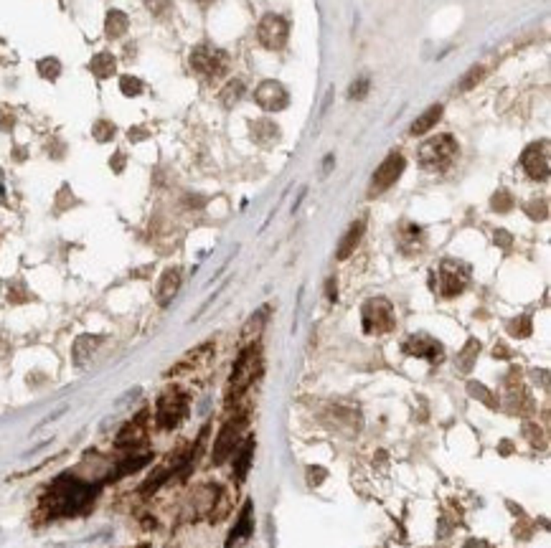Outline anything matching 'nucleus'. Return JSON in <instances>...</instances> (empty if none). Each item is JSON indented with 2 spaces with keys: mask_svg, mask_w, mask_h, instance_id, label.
<instances>
[{
  "mask_svg": "<svg viewBox=\"0 0 551 548\" xmlns=\"http://www.w3.org/2000/svg\"><path fill=\"white\" fill-rule=\"evenodd\" d=\"M94 493H97V487L94 485L66 475V477H59L54 485L48 487L44 508H46L51 515H71V513L84 510L87 505L92 502Z\"/></svg>",
  "mask_w": 551,
  "mask_h": 548,
  "instance_id": "f257e3e1",
  "label": "nucleus"
},
{
  "mask_svg": "<svg viewBox=\"0 0 551 548\" xmlns=\"http://www.w3.org/2000/svg\"><path fill=\"white\" fill-rule=\"evenodd\" d=\"M458 143L452 135H437L429 137L427 143L419 147V165L427 170H444L452 160L458 158Z\"/></svg>",
  "mask_w": 551,
  "mask_h": 548,
  "instance_id": "f03ea898",
  "label": "nucleus"
},
{
  "mask_svg": "<svg viewBox=\"0 0 551 548\" xmlns=\"http://www.w3.org/2000/svg\"><path fill=\"white\" fill-rule=\"evenodd\" d=\"M260 365H262V358H260V348H257V345H249V348L242 350L237 358V363H234V371H231L229 396L244 394L246 388H249V383L257 378Z\"/></svg>",
  "mask_w": 551,
  "mask_h": 548,
  "instance_id": "7ed1b4c3",
  "label": "nucleus"
},
{
  "mask_svg": "<svg viewBox=\"0 0 551 548\" xmlns=\"http://www.w3.org/2000/svg\"><path fill=\"white\" fill-rule=\"evenodd\" d=\"M361 320H363V330L368 335H381L389 333L391 327L397 325V315H394V307H391L389 300L383 297H376V300H368L361 310Z\"/></svg>",
  "mask_w": 551,
  "mask_h": 548,
  "instance_id": "20e7f679",
  "label": "nucleus"
},
{
  "mask_svg": "<svg viewBox=\"0 0 551 548\" xmlns=\"http://www.w3.org/2000/svg\"><path fill=\"white\" fill-rule=\"evenodd\" d=\"M191 68L196 74L206 76V79H216V76L226 74L229 56L222 48H216V46L201 44L191 51Z\"/></svg>",
  "mask_w": 551,
  "mask_h": 548,
  "instance_id": "39448f33",
  "label": "nucleus"
},
{
  "mask_svg": "<svg viewBox=\"0 0 551 548\" xmlns=\"http://www.w3.org/2000/svg\"><path fill=\"white\" fill-rule=\"evenodd\" d=\"M188 414V396L178 388H170L158 399V411H155V421L161 429H176L183 417Z\"/></svg>",
  "mask_w": 551,
  "mask_h": 548,
  "instance_id": "423d86ee",
  "label": "nucleus"
},
{
  "mask_svg": "<svg viewBox=\"0 0 551 548\" xmlns=\"http://www.w3.org/2000/svg\"><path fill=\"white\" fill-rule=\"evenodd\" d=\"M287 21H284L282 15H275V13H267L264 18L260 21V28H257V36H260V44L269 51H277V48H282L287 44Z\"/></svg>",
  "mask_w": 551,
  "mask_h": 548,
  "instance_id": "0eeeda50",
  "label": "nucleus"
},
{
  "mask_svg": "<svg viewBox=\"0 0 551 548\" xmlns=\"http://www.w3.org/2000/svg\"><path fill=\"white\" fill-rule=\"evenodd\" d=\"M406 167V160L404 155H399V152H391L389 158L383 160L381 165L376 167L374 178H371V196L374 193H383V190H389L394 183L401 178V173H404Z\"/></svg>",
  "mask_w": 551,
  "mask_h": 548,
  "instance_id": "6e6552de",
  "label": "nucleus"
},
{
  "mask_svg": "<svg viewBox=\"0 0 551 548\" xmlns=\"http://www.w3.org/2000/svg\"><path fill=\"white\" fill-rule=\"evenodd\" d=\"M521 165H523L528 178H534V181H546V178H549V145L536 143V145H531V147H526V150H523V158H521Z\"/></svg>",
  "mask_w": 551,
  "mask_h": 548,
  "instance_id": "1a4fd4ad",
  "label": "nucleus"
},
{
  "mask_svg": "<svg viewBox=\"0 0 551 548\" xmlns=\"http://www.w3.org/2000/svg\"><path fill=\"white\" fill-rule=\"evenodd\" d=\"M467 282V266L460 264V262H442L440 266V295L442 297H455L465 289Z\"/></svg>",
  "mask_w": 551,
  "mask_h": 548,
  "instance_id": "9d476101",
  "label": "nucleus"
},
{
  "mask_svg": "<svg viewBox=\"0 0 551 548\" xmlns=\"http://www.w3.org/2000/svg\"><path fill=\"white\" fill-rule=\"evenodd\" d=\"M254 102L262 107V109H267V112H280L284 107L290 104V94L284 89L280 82H262L254 91Z\"/></svg>",
  "mask_w": 551,
  "mask_h": 548,
  "instance_id": "9b49d317",
  "label": "nucleus"
},
{
  "mask_svg": "<svg viewBox=\"0 0 551 548\" xmlns=\"http://www.w3.org/2000/svg\"><path fill=\"white\" fill-rule=\"evenodd\" d=\"M404 353L406 356L427 358L429 363H442L444 360L442 342H437L435 338H429V335H412V338L404 342Z\"/></svg>",
  "mask_w": 551,
  "mask_h": 548,
  "instance_id": "f8f14e48",
  "label": "nucleus"
},
{
  "mask_svg": "<svg viewBox=\"0 0 551 548\" xmlns=\"http://www.w3.org/2000/svg\"><path fill=\"white\" fill-rule=\"evenodd\" d=\"M242 426H244V417L234 419V421H229V424L222 429V434H219V439H216V444H214V464L226 462V457H231L237 452L234 447L239 444Z\"/></svg>",
  "mask_w": 551,
  "mask_h": 548,
  "instance_id": "ddd939ff",
  "label": "nucleus"
},
{
  "mask_svg": "<svg viewBox=\"0 0 551 548\" xmlns=\"http://www.w3.org/2000/svg\"><path fill=\"white\" fill-rule=\"evenodd\" d=\"M178 287H181V269L178 266H170V269H165L161 277V282H158V302L165 307V304H170V300L178 295Z\"/></svg>",
  "mask_w": 551,
  "mask_h": 548,
  "instance_id": "4468645a",
  "label": "nucleus"
},
{
  "mask_svg": "<svg viewBox=\"0 0 551 548\" xmlns=\"http://www.w3.org/2000/svg\"><path fill=\"white\" fill-rule=\"evenodd\" d=\"M363 228H366V223L363 221H356V223H351L348 226V231L343 234V239H341V244H338V251L336 257L338 259H348L356 251V246H359L361 236H363Z\"/></svg>",
  "mask_w": 551,
  "mask_h": 548,
  "instance_id": "2eb2a0df",
  "label": "nucleus"
},
{
  "mask_svg": "<svg viewBox=\"0 0 551 548\" xmlns=\"http://www.w3.org/2000/svg\"><path fill=\"white\" fill-rule=\"evenodd\" d=\"M442 104H435V107H429L427 112L422 114V117H417V122H414L412 127H409V132H412L414 137H422V135H427L429 129L435 127L437 122L442 120Z\"/></svg>",
  "mask_w": 551,
  "mask_h": 548,
  "instance_id": "dca6fc26",
  "label": "nucleus"
},
{
  "mask_svg": "<svg viewBox=\"0 0 551 548\" xmlns=\"http://www.w3.org/2000/svg\"><path fill=\"white\" fill-rule=\"evenodd\" d=\"M115 68H117V61L109 51L97 53V56L89 61V71H92L97 79H109V76L115 74Z\"/></svg>",
  "mask_w": 551,
  "mask_h": 548,
  "instance_id": "f3484780",
  "label": "nucleus"
},
{
  "mask_svg": "<svg viewBox=\"0 0 551 548\" xmlns=\"http://www.w3.org/2000/svg\"><path fill=\"white\" fill-rule=\"evenodd\" d=\"M100 342L102 338H97V335H82V338H77V342H74V363L84 365L92 358V353L97 350Z\"/></svg>",
  "mask_w": 551,
  "mask_h": 548,
  "instance_id": "a211bd4d",
  "label": "nucleus"
},
{
  "mask_svg": "<svg viewBox=\"0 0 551 548\" xmlns=\"http://www.w3.org/2000/svg\"><path fill=\"white\" fill-rule=\"evenodd\" d=\"M127 26H130V21H127V15L123 10H109L107 18H105V33H107V38L125 36Z\"/></svg>",
  "mask_w": 551,
  "mask_h": 548,
  "instance_id": "6ab92c4d",
  "label": "nucleus"
},
{
  "mask_svg": "<svg viewBox=\"0 0 551 548\" xmlns=\"http://www.w3.org/2000/svg\"><path fill=\"white\" fill-rule=\"evenodd\" d=\"M252 533V502H246L244 510H242V515H239V523L234 525V531L229 536V546L231 543H237V540L246 538Z\"/></svg>",
  "mask_w": 551,
  "mask_h": 548,
  "instance_id": "aec40b11",
  "label": "nucleus"
},
{
  "mask_svg": "<svg viewBox=\"0 0 551 548\" xmlns=\"http://www.w3.org/2000/svg\"><path fill=\"white\" fill-rule=\"evenodd\" d=\"M138 419H135L132 424L125 426L123 434L117 437V444H120V447H135V444H140V441L145 439V429H143V426L138 424Z\"/></svg>",
  "mask_w": 551,
  "mask_h": 548,
  "instance_id": "412c9836",
  "label": "nucleus"
},
{
  "mask_svg": "<svg viewBox=\"0 0 551 548\" xmlns=\"http://www.w3.org/2000/svg\"><path fill=\"white\" fill-rule=\"evenodd\" d=\"M252 452H254V441L246 439L244 447L239 449V452H234V470H237V477L242 480L246 475V470H249V462H252Z\"/></svg>",
  "mask_w": 551,
  "mask_h": 548,
  "instance_id": "4be33fe9",
  "label": "nucleus"
},
{
  "mask_svg": "<svg viewBox=\"0 0 551 548\" xmlns=\"http://www.w3.org/2000/svg\"><path fill=\"white\" fill-rule=\"evenodd\" d=\"M242 94H244V82H242V79H231V82L226 84V86H224V91H222L224 104H226V107L237 104L239 99H242Z\"/></svg>",
  "mask_w": 551,
  "mask_h": 548,
  "instance_id": "5701e85b",
  "label": "nucleus"
},
{
  "mask_svg": "<svg viewBox=\"0 0 551 548\" xmlns=\"http://www.w3.org/2000/svg\"><path fill=\"white\" fill-rule=\"evenodd\" d=\"M39 74L48 82H56L59 74H62V61L54 59V56H48V59H41L39 61Z\"/></svg>",
  "mask_w": 551,
  "mask_h": 548,
  "instance_id": "b1692460",
  "label": "nucleus"
},
{
  "mask_svg": "<svg viewBox=\"0 0 551 548\" xmlns=\"http://www.w3.org/2000/svg\"><path fill=\"white\" fill-rule=\"evenodd\" d=\"M478 353H480V342H478V340H467L465 350H462V353L458 356L460 368H462V371H470V368H473V360H475V356H478Z\"/></svg>",
  "mask_w": 551,
  "mask_h": 548,
  "instance_id": "393cba45",
  "label": "nucleus"
},
{
  "mask_svg": "<svg viewBox=\"0 0 551 548\" xmlns=\"http://www.w3.org/2000/svg\"><path fill=\"white\" fill-rule=\"evenodd\" d=\"M252 135L257 137V140H262V137H269V143H277V137H280V129L275 127V122L262 120V122H257V125L252 127Z\"/></svg>",
  "mask_w": 551,
  "mask_h": 548,
  "instance_id": "a878e982",
  "label": "nucleus"
},
{
  "mask_svg": "<svg viewBox=\"0 0 551 548\" xmlns=\"http://www.w3.org/2000/svg\"><path fill=\"white\" fill-rule=\"evenodd\" d=\"M264 318H267V307H262V310L257 312V315H254V318L244 325V333H242V338H244L246 342L252 340V335L257 338V333H260L262 325H264Z\"/></svg>",
  "mask_w": 551,
  "mask_h": 548,
  "instance_id": "bb28decb",
  "label": "nucleus"
},
{
  "mask_svg": "<svg viewBox=\"0 0 551 548\" xmlns=\"http://www.w3.org/2000/svg\"><path fill=\"white\" fill-rule=\"evenodd\" d=\"M120 89H123L125 97H138L140 91H143V82H140L138 76L125 74V76H120Z\"/></svg>",
  "mask_w": 551,
  "mask_h": 548,
  "instance_id": "cd10ccee",
  "label": "nucleus"
},
{
  "mask_svg": "<svg viewBox=\"0 0 551 548\" xmlns=\"http://www.w3.org/2000/svg\"><path fill=\"white\" fill-rule=\"evenodd\" d=\"M92 135L97 137V143H107V140L115 137V125L109 120H97L92 127Z\"/></svg>",
  "mask_w": 551,
  "mask_h": 548,
  "instance_id": "c85d7f7f",
  "label": "nucleus"
},
{
  "mask_svg": "<svg viewBox=\"0 0 551 548\" xmlns=\"http://www.w3.org/2000/svg\"><path fill=\"white\" fill-rule=\"evenodd\" d=\"M508 333L513 335V338H528L531 335V318H516L513 322H508Z\"/></svg>",
  "mask_w": 551,
  "mask_h": 548,
  "instance_id": "c756f323",
  "label": "nucleus"
},
{
  "mask_svg": "<svg viewBox=\"0 0 551 548\" xmlns=\"http://www.w3.org/2000/svg\"><path fill=\"white\" fill-rule=\"evenodd\" d=\"M147 459L150 457L147 455H143V457H132V459H127V462H123L120 467H117V472L112 475V480L115 477H123V475H130V472H135L138 467H143V464H147Z\"/></svg>",
  "mask_w": 551,
  "mask_h": 548,
  "instance_id": "7c9ffc66",
  "label": "nucleus"
},
{
  "mask_svg": "<svg viewBox=\"0 0 551 548\" xmlns=\"http://www.w3.org/2000/svg\"><path fill=\"white\" fill-rule=\"evenodd\" d=\"M490 206H493V211H500V213L511 211L513 208L511 193H508V190H498L496 196H493V201H490Z\"/></svg>",
  "mask_w": 551,
  "mask_h": 548,
  "instance_id": "2f4dec72",
  "label": "nucleus"
},
{
  "mask_svg": "<svg viewBox=\"0 0 551 548\" xmlns=\"http://www.w3.org/2000/svg\"><path fill=\"white\" fill-rule=\"evenodd\" d=\"M368 86H371V79H368V76H359V79H356V82L351 84V89H348V97H351V99H366Z\"/></svg>",
  "mask_w": 551,
  "mask_h": 548,
  "instance_id": "473e14b6",
  "label": "nucleus"
},
{
  "mask_svg": "<svg viewBox=\"0 0 551 548\" xmlns=\"http://www.w3.org/2000/svg\"><path fill=\"white\" fill-rule=\"evenodd\" d=\"M147 10L158 18H165L170 13V8H173V0H145Z\"/></svg>",
  "mask_w": 551,
  "mask_h": 548,
  "instance_id": "72a5a7b5",
  "label": "nucleus"
},
{
  "mask_svg": "<svg viewBox=\"0 0 551 548\" xmlns=\"http://www.w3.org/2000/svg\"><path fill=\"white\" fill-rule=\"evenodd\" d=\"M480 79H482V66H473L465 74V79L460 82V89H473V86L480 82Z\"/></svg>",
  "mask_w": 551,
  "mask_h": 548,
  "instance_id": "f704fd0d",
  "label": "nucleus"
},
{
  "mask_svg": "<svg viewBox=\"0 0 551 548\" xmlns=\"http://www.w3.org/2000/svg\"><path fill=\"white\" fill-rule=\"evenodd\" d=\"M470 394L478 396V399H482V401L488 403V406H496V401L490 399V394L485 391V386H482V383H470Z\"/></svg>",
  "mask_w": 551,
  "mask_h": 548,
  "instance_id": "c9c22d12",
  "label": "nucleus"
},
{
  "mask_svg": "<svg viewBox=\"0 0 551 548\" xmlns=\"http://www.w3.org/2000/svg\"><path fill=\"white\" fill-rule=\"evenodd\" d=\"M325 292H328V300H336L338 289H336V280H333V277H330L328 284H325Z\"/></svg>",
  "mask_w": 551,
  "mask_h": 548,
  "instance_id": "e433bc0d",
  "label": "nucleus"
},
{
  "mask_svg": "<svg viewBox=\"0 0 551 548\" xmlns=\"http://www.w3.org/2000/svg\"><path fill=\"white\" fill-rule=\"evenodd\" d=\"M123 160H125V155H123V152H117V155H115V160H112V167H115L117 173H120V170H123Z\"/></svg>",
  "mask_w": 551,
  "mask_h": 548,
  "instance_id": "4c0bfd02",
  "label": "nucleus"
},
{
  "mask_svg": "<svg viewBox=\"0 0 551 548\" xmlns=\"http://www.w3.org/2000/svg\"><path fill=\"white\" fill-rule=\"evenodd\" d=\"M465 548H490V546H488V543H485V540H475V538H473V540H467Z\"/></svg>",
  "mask_w": 551,
  "mask_h": 548,
  "instance_id": "58836bf2",
  "label": "nucleus"
}]
</instances>
